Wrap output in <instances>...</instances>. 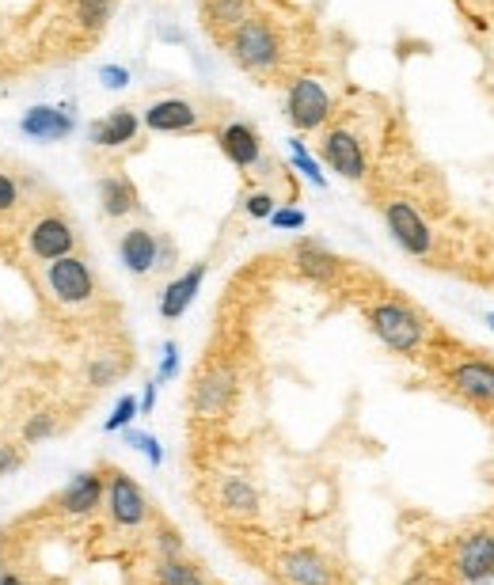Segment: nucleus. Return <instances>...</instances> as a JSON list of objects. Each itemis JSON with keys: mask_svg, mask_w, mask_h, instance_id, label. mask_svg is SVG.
<instances>
[{"mask_svg": "<svg viewBox=\"0 0 494 585\" xmlns=\"http://www.w3.org/2000/svg\"><path fill=\"white\" fill-rule=\"evenodd\" d=\"M369 323H373V335L396 354H415L422 339H426V323L418 320L415 308H407L399 301H380L369 312Z\"/></svg>", "mask_w": 494, "mask_h": 585, "instance_id": "f257e3e1", "label": "nucleus"}, {"mask_svg": "<svg viewBox=\"0 0 494 585\" xmlns=\"http://www.w3.org/2000/svg\"><path fill=\"white\" fill-rule=\"evenodd\" d=\"M232 57L236 65H244L247 73H266L278 65L282 57V42L274 35V27L266 19H244L236 31H232Z\"/></svg>", "mask_w": 494, "mask_h": 585, "instance_id": "f03ea898", "label": "nucleus"}, {"mask_svg": "<svg viewBox=\"0 0 494 585\" xmlns=\"http://www.w3.org/2000/svg\"><path fill=\"white\" fill-rule=\"evenodd\" d=\"M46 285H50V293H54L57 304L76 308V304L92 301L95 274L80 255H61V259H54V263L46 266Z\"/></svg>", "mask_w": 494, "mask_h": 585, "instance_id": "7ed1b4c3", "label": "nucleus"}, {"mask_svg": "<svg viewBox=\"0 0 494 585\" xmlns=\"http://www.w3.org/2000/svg\"><path fill=\"white\" fill-rule=\"evenodd\" d=\"M384 221H388V232H392V240H396L407 255H415V259H426L430 251H434V232L430 225L422 221V213H418L411 202H388L384 206Z\"/></svg>", "mask_w": 494, "mask_h": 585, "instance_id": "20e7f679", "label": "nucleus"}, {"mask_svg": "<svg viewBox=\"0 0 494 585\" xmlns=\"http://www.w3.org/2000/svg\"><path fill=\"white\" fill-rule=\"evenodd\" d=\"M285 114H289V122H293L301 133L320 130L323 122H327V114H331V95H327V88H323L320 80L301 76V80L289 88Z\"/></svg>", "mask_w": 494, "mask_h": 585, "instance_id": "39448f33", "label": "nucleus"}, {"mask_svg": "<svg viewBox=\"0 0 494 585\" xmlns=\"http://www.w3.org/2000/svg\"><path fill=\"white\" fill-rule=\"evenodd\" d=\"M107 510L118 529H141L149 521V498L126 472H111L107 479Z\"/></svg>", "mask_w": 494, "mask_h": 585, "instance_id": "423d86ee", "label": "nucleus"}, {"mask_svg": "<svg viewBox=\"0 0 494 585\" xmlns=\"http://www.w3.org/2000/svg\"><path fill=\"white\" fill-rule=\"evenodd\" d=\"M232 399H236V373H232L228 365H213V369H206V373L198 377L190 403H194L198 415L217 418L232 407Z\"/></svg>", "mask_w": 494, "mask_h": 585, "instance_id": "0eeeda50", "label": "nucleus"}, {"mask_svg": "<svg viewBox=\"0 0 494 585\" xmlns=\"http://www.w3.org/2000/svg\"><path fill=\"white\" fill-rule=\"evenodd\" d=\"M103 494H107V483L99 472H76L65 491L57 494V510L65 517H88L103 506Z\"/></svg>", "mask_w": 494, "mask_h": 585, "instance_id": "6e6552de", "label": "nucleus"}, {"mask_svg": "<svg viewBox=\"0 0 494 585\" xmlns=\"http://www.w3.org/2000/svg\"><path fill=\"white\" fill-rule=\"evenodd\" d=\"M323 160L331 164V171H339L342 179H365V152L361 141L350 130H331L323 137Z\"/></svg>", "mask_w": 494, "mask_h": 585, "instance_id": "1a4fd4ad", "label": "nucleus"}, {"mask_svg": "<svg viewBox=\"0 0 494 585\" xmlns=\"http://www.w3.org/2000/svg\"><path fill=\"white\" fill-rule=\"evenodd\" d=\"M456 570L460 578L472 585H483L494 578V536L491 532H475L456 551Z\"/></svg>", "mask_w": 494, "mask_h": 585, "instance_id": "9d476101", "label": "nucleus"}, {"mask_svg": "<svg viewBox=\"0 0 494 585\" xmlns=\"http://www.w3.org/2000/svg\"><path fill=\"white\" fill-rule=\"evenodd\" d=\"M31 251H35V259H42V263H54V259H61V255H73V228H69V221H61V217H42V221H35V228H31Z\"/></svg>", "mask_w": 494, "mask_h": 585, "instance_id": "9b49d317", "label": "nucleus"}, {"mask_svg": "<svg viewBox=\"0 0 494 585\" xmlns=\"http://www.w3.org/2000/svg\"><path fill=\"white\" fill-rule=\"evenodd\" d=\"M19 130L35 137V141H65L76 130L73 107H31L23 114Z\"/></svg>", "mask_w": 494, "mask_h": 585, "instance_id": "f8f14e48", "label": "nucleus"}, {"mask_svg": "<svg viewBox=\"0 0 494 585\" xmlns=\"http://www.w3.org/2000/svg\"><path fill=\"white\" fill-rule=\"evenodd\" d=\"M217 141H221V152L236 168H255L263 160V141L247 122H228L225 130L217 133Z\"/></svg>", "mask_w": 494, "mask_h": 585, "instance_id": "ddd939ff", "label": "nucleus"}, {"mask_svg": "<svg viewBox=\"0 0 494 585\" xmlns=\"http://www.w3.org/2000/svg\"><path fill=\"white\" fill-rule=\"evenodd\" d=\"M202 282H206V263H194L187 274H179L175 282L164 285V293H160V316L164 320H179L190 308V301L198 297Z\"/></svg>", "mask_w": 494, "mask_h": 585, "instance_id": "4468645a", "label": "nucleus"}, {"mask_svg": "<svg viewBox=\"0 0 494 585\" xmlns=\"http://www.w3.org/2000/svg\"><path fill=\"white\" fill-rule=\"evenodd\" d=\"M145 126L156 133H187L198 130V111L187 99H156L145 111Z\"/></svg>", "mask_w": 494, "mask_h": 585, "instance_id": "2eb2a0df", "label": "nucleus"}, {"mask_svg": "<svg viewBox=\"0 0 494 585\" xmlns=\"http://www.w3.org/2000/svg\"><path fill=\"white\" fill-rule=\"evenodd\" d=\"M453 388L472 403H494V365L483 358L460 361L453 369Z\"/></svg>", "mask_w": 494, "mask_h": 585, "instance_id": "dca6fc26", "label": "nucleus"}, {"mask_svg": "<svg viewBox=\"0 0 494 585\" xmlns=\"http://www.w3.org/2000/svg\"><path fill=\"white\" fill-rule=\"evenodd\" d=\"M160 240L152 236L149 228H130L126 236H122V244H118V255H122V263H126V270L130 274H149L152 266L160 263Z\"/></svg>", "mask_w": 494, "mask_h": 585, "instance_id": "f3484780", "label": "nucleus"}, {"mask_svg": "<svg viewBox=\"0 0 494 585\" xmlns=\"http://www.w3.org/2000/svg\"><path fill=\"white\" fill-rule=\"evenodd\" d=\"M282 578L289 585H331L335 582V574L327 567V559H320L316 551H289L282 559Z\"/></svg>", "mask_w": 494, "mask_h": 585, "instance_id": "a211bd4d", "label": "nucleus"}, {"mask_svg": "<svg viewBox=\"0 0 494 585\" xmlns=\"http://www.w3.org/2000/svg\"><path fill=\"white\" fill-rule=\"evenodd\" d=\"M137 126H141L137 114L130 107H118L107 118L92 122L88 137H92V145H99V149H118V145H130L133 137H137Z\"/></svg>", "mask_w": 494, "mask_h": 585, "instance_id": "6ab92c4d", "label": "nucleus"}, {"mask_svg": "<svg viewBox=\"0 0 494 585\" xmlns=\"http://www.w3.org/2000/svg\"><path fill=\"white\" fill-rule=\"evenodd\" d=\"M293 259H297V270H301L308 282L327 285L335 282V274H339V259L323 244H316V240H301L297 251H293Z\"/></svg>", "mask_w": 494, "mask_h": 585, "instance_id": "aec40b11", "label": "nucleus"}, {"mask_svg": "<svg viewBox=\"0 0 494 585\" xmlns=\"http://www.w3.org/2000/svg\"><path fill=\"white\" fill-rule=\"evenodd\" d=\"M99 202L107 217H126L137 209V187L126 175H107V179H99Z\"/></svg>", "mask_w": 494, "mask_h": 585, "instance_id": "412c9836", "label": "nucleus"}, {"mask_svg": "<svg viewBox=\"0 0 494 585\" xmlns=\"http://www.w3.org/2000/svg\"><path fill=\"white\" fill-rule=\"evenodd\" d=\"M221 506L228 513L251 517V513H259V491L247 483L244 475H228L225 483H221Z\"/></svg>", "mask_w": 494, "mask_h": 585, "instance_id": "4be33fe9", "label": "nucleus"}, {"mask_svg": "<svg viewBox=\"0 0 494 585\" xmlns=\"http://www.w3.org/2000/svg\"><path fill=\"white\" fill-rule=\"evenodd\" d=\"M156 585H206V578L198 574L194 563H187L183 555H175V559H160L156 563Z\"/></svg>", "mask_w": 494, "mask_h": 585, "instance_id": "5701e85b", "label": "nucleus"}, {"mask_svg": "<svg viewBox=\"0 0 494 585\" xmlns=\"http://www.w3.org/2000/svg\"><path fill=\"white\" fill-rule=\"evenodd\" d=\"M206 12L217 27H240L247 19V0H206Z\"/></svg>", "mask_w": 494, "mask_h": 585, "instance_id": "b1692460", "label": "nucleus"}, {"mask_svg": "<svg viewBox=\"0 0 494 585\" xmlns=\"http://www.w3.org/2000/svg\"><path fill=\"white\" fill-rule=\"evenodd\" d=\"M76 19H80L88 31L107 27V19H111V0H76Z\"/></svg>", "mask_w": 494, "mask_h": 585, "instance_id": "393cba45", "label": "nucleus"}, {"mask_svg": "<svg viewBox=\"0 0 494 585\" xmlns=\"http://www.w3.org/2000/svg\"><path fill=\"white\" fill-rule=\"evenodd\" d=\"M289 156H293V164H297V171H301V175L308 179V183H316L320 190L327 187V179H323L320 164H316V160L308 156V149H304L301 137H293V141H289Z\"/></svg>", "mask_w": 494, "mask_h": 585, "instance_id": "a878e982", "label": "nucleus"}, {"mask_svg": "<svg viewBox=\"0 0 494 585\" xmlns=\"http://www.w3.org/2000/svg\"><path fill=\"white\" fill-rule=\"evenodd\" d=\"M137 411H141V407H137V396H122L118 403H114L111 418L103 422V430H107V434H118V430H130V422L137 418Z\"/></svg>", "mask_w": 494, "mask_h": 585, "instance_id": "bb28decb", "label": "nucleus"}, {"mask_svg": "<svg viewBox=\"0 0 494 585\" xmlns=\"http://www.w3.org/2000/svg\"><path fill=\"white\" fill-rule=\"evenodd\" d=\"M54 415H46V411H38V415H31L27 422H23V441L27 445H38V441H46V437L54 434Z\"/></svg>", "mask_w": 494, "mask_h": 585, "instance_id": "cd10ccee", "label": "nucleus"}, {"mask_svg": "<svg viewBox=\"0 0 494 585\" xmlns=\"http://www.w3.org/2000/svg\"><path fill=\"white\" fill-rule=\"evenodd\" d=\"M126 441H130L133 449H141V453L149 456L152 468H160L164 464V449H160V441L152 434H145V430H126Z\"/></svg>", "mask_w": 494, "mask_h": 585, "instance_id": "c85d7f7f", "label": "nucleus"}, {"mask_svg": "<svg viewBox=\"0 0 494 585\" xmlns=\"http://www.w3.org/2000/svg\"><path fill=\"white\" fill-rule=\"evenodd\" d=\"M114 377H118V365L114 361H92L88 365V384L92 388H107V384H114Z\"/></svg>", "mask_w": 494, "mask_h": 585, "instance_id": "c756f323", "label": "nucleus"}, {"mask_svg": "<svg viewBox=\"0 0 494 585\" xmlns=\"http://www.w3.org/2000/svg\"><path fill=\"white\" fill-rule=\"evenodd\" d=\"M156 551H160V559H175V555H183V536L171 529H160L156 532Z\"/></svg>", "mask_w": 494, "mask_h": 585, "instance_id": "7c9ffc66", "label": "nucleus"}, {"mask_svg": "<svg viewBox=\"0 0 494 585\" xmlns=\"http://www.w3.org/2000/svg\"><path fill=\"white\" fill-rule=\"evenodd\" d=\"M304 209H274L270 213V225L274 228H282V232H293V228H304Z\"/></svg>", "mask_w": 494, "mask_h": 585, "instance_id": "2f4dec72", "label": "nucleus"}, {"mask_svg": "<svg viewBox=\"0 0 494 585\" xmlns=\"http://www.w3.org/2000/svg\"><path fill=\"white\" fill-rule=\"evenodd\" d=\"M247 217H255V221H270V213H274V198L266 194V190H259V194H251L247 198Z\"/></svg>", "mask_w": 494, "mask_h": 585, "instance_id": "473e14b6", "label": "nucleus"}, {"mask_svg": "<svg viewBox=\"0 0 494 585\" xmlns=\"http://www.w3.org/2000/svg\"><path fill=\"white\" fill-rule=\"evenodd\" d=\"M99 80H103V88L122 92V88L130 84V69H122V65H103V69H99Z\"/></svg>", "mask_w": 494, "mask_h": 585, "instance_id": "72a5a7b5", "label": "nucleus"}, {"mask_svg": "<svg viewBox=\"0 0 494 585\" xmlns=\"http://www.w3.org/2000/svg\"><path fill=\"white\" fill-rule=\"evenodd\" d=\"M175 373H179V346L164 342V358H160V377L156 380H171Z\"/></svg>", "mask_w": 494, "mask_h": 585, "instance_id": "f704fd0d", "label": "nucleus"}, {"mask_svg": "<svg viewBox=\"0 0 494 585\" xmlns=\"http://www.w3.org/2000/svg\"><path fill=\"white\" fill-rule=\"evenodd\" d=\"M16 202H19V187H16V179L0 171V213H8V209L16 206Z\"/></svg>", "mask_w": 494, "mask_h": 585, "instance_id": "c9c22d12", "label": "nucleus"}, {"mask_svg": "<svg viewBox=\"0 0 494 585\" xmlns=\"http://www.w3.org/2000/svg\"><path fill=\"white\" fill-rule=\"evenodd\" d=\"M16 468H19V453L12 445H0V475L16 472Z\"/></svg>", "mask_w": 494, "mask_h": 585, "instance_id": "e433bc0d", "label": "nucleus"}, {"mask_svg": "<svg viewBox=\"0 0 494 585\" xmlns=\"http://www.w3.org/2000/svg\"><path fill=\"white\" fill-rule=\"evenodd\" d=\"M156 384H160V380H149V384H145V396H141V403H137L141 415H149L152 407H156Z\"/></svg>", "mask_w": 494, "mask_h": 585, "instance_id": "4c0bfd02", "label": "nucleus"}, {"mask_svg": "<svg viewBox=\"0 0 494 585\" xmlns=\"http://www.w3.org/2000/svg\"><path fill=\"white\" fill-rule=\"evenodd\" d=\"M0 585H27V582H23L19 574H12V570H8V574H0Z\"/></svg>", "mask_w": 494, "mask_h": 585, "instance_id": "58836bf2", "label": "nucleus"}, {"mask_svg": "<svg viewBox=\"0 0 494 585\" xmlns=\"http://www.w3.org/2000/svg\"><path fill=\"white\" fill-rule=\"evenodd\" d=\"M483 320H487V327H491V331H494V312H487V316H483Z\"/></svg>", "mask_w": 494, "mask_h": 585, "instance_id": "ea45409f", "label": "nucleus"}]
</instances>
